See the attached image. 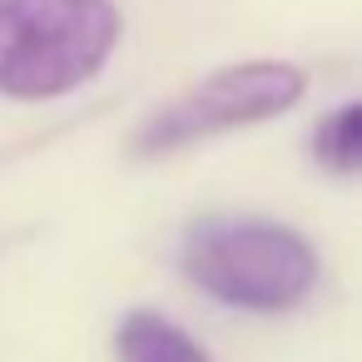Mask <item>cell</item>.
<instances>
[{
    "label": "cell",
    "instance_id": "cell-1",
    "mask_svg": "<svg viewBox=\"0 0 362 362\" xmlns=\"http://www.w3.org/2000/svg\"><path fill=\"white\" fill-rule=\"evenodd\" d=\"M115 0H0V95L60 100L95 80L119 45Z\"/></svg>",
    "mask_w": 362,
    "mask_h": 362
},
{
    "label": "cell",
    "instance_id": "cell-3",
    "mask_svg": "<svg viewBox=\"0 0 362 362\" xmlns=\"http://www.w3.org/2000/svg\"><path fill=\"white\" fill-rule=\"evenodd\" d=\"M308 90V75L288 60H243V65H223L214 75H204L199 85H189L184 95H174L169 105H159L139 129H134V154L139 159H159L174 149H189L199 139L243 129V124H263L283 110H293Z\"/></svg>",
    "mask_w": 362,
    "mask_h": 362
},
{
    "label": "cell",
    "instance_id": "cell-5",
    "mask_svg": "<svg viewBox=\"0 0 362 362\" xmlns=\"http://www.w3.org/2000/svg\"><path fill=\"white\" fill-rule=\"evenodd\" d=\"M357 149H362V110L357 105H337L332 115H322V124L313 134V154L322 159V169L357 174Z\"/></svg>",
    "mask_w": 362,
    "mask_h": 362
},
{
    "label": "cell",
    "instance_id": "cell-2",
    "mask_svg": "<svg viewBox=\"0 0 362 362\" xmlns=\"http://www.w3.org/2000/svg\"><path fill=\"white\" fill-rule=\"evenodd\" d=\"M184 273L223 308L283 313L313 293L317 253L288 223L199 218L184 238Z\"/></svg>",
    "mask_w": 362,
    "mask_h": 362
},
{
    "label": "cell",
    "instance_id": "cell-4",
    "mask_svg": "<svg viewBox=\"0 0 362 362\" xmlns=\"http://www.w3.org/2000/svg\"><path fill=\"white\" fill-rule=\"evenodd\" d=\"M119 362H214L179 322H169L164 313H129L115 332Z\"/></svg>",
    "mask_w": 362,
    "mask_h": 362
}]
</instances>
